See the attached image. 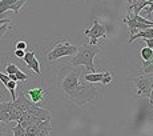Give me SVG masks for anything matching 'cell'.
<instances>
[{"label":"cell","mask_w":153,"mask_h":136,"mask_svg":"<svg viewBox=\"0 0 153 136\" xmlns=\"http://www.w3.org/2000/svg\"><path fill=\"white\" fill-rule=\"evenodd\" d=\"M97 93H99L97 87H96L93 83L85 81L83 78V80L79 83L77 87H76L65 99L71 100V102L75 103L79 107H83V105L92 102V100L97 96Z\"/></svg>","instance_id":"1"},{"label":"cell","mask_w":153,"mask_h":136,"mask_svg":"<svg viewBox=\"0 0 153 136\" xmlns=\"http://www.w3.org/2000/svg\"><path fill=\"white\" fill-rule=\"evenodd\" d=\"M51 120H45V122H42L37 127V132L35 136H51Z\"/></svg>","instance_id":"12"},{"label":"cell","mask_w":153,"mask_h":136,"mask_svg":"<svg viewBox=\"0 0 153 136\" xmlns=\"http://www.w3.org/2000/svg\"><path fill=\"white\" fill-rule=\"evenodd\" d=\"M23 60L25 61V64H27L28 68H31L32 71H33L36 75H42V71H40V63L39 60L36 59V56H35V51H29V52H25L24 58H23Z\"/></svg>","instance_id":"10"},{"label":"cell","mask_w":153,"mask_h":136,"mask_svg":"<svg viewBox=\"0 0 153 136\" xmlns=\"http://www.w3.org/2000/svg\"><path fill=\"white\" fill-rule=\"evenodd\" d=\"M77 51L79 47L69 43V41H57L53 48L47 54V59L49 61H53L60 58H64V56H75Z\"/></svg>","instance_id":"4"},{"label":"cell","mask_w":153,"mask_h":136,"mask_svg":"<svg viewBox=\"0 0 153 136\" xmlns=\"http://www.w3.org/2000/svg\"><path fill=\"white\" fill-rule=\"evenodd\" d=\"M8 23H10V19H0V25L8 24Z\"/></svg>","instance_id":"26"},{"label":"cell","mask_w":153,"mask_h":136,"mask_svg":"<svg viewBox=\"0 0 153 136\" xmlns=\"http://www.w3.org/2000/svg\"><path fill=\"white\" fill-rule=\"evenodd\" d=\"M146 1H152V0H146Z\"/></svg>","instance_id":"28"},{"label":"cell","mask_w":153,"mask_h":136,"mask_svg":"<svg viewBox=\"0 0 153 136\" xmlns=\"http://www.w3.org/2000/svg\"><path fill=\"white\" fill-rule=\"evenodd\" d=\"M84 80L88 83H102L104 85H109L111 81L113 80V73L111 71H105V72H95V73H88L83 76Z\"/></svg>","instance_id":"7"},{"label":"cell","mask_w":153,"mask_h":136,"mask_svg":"<svg viewBox=\"0 0 153 136\" xmlns=\"http://www.w3.org/2000/svg\"><path fill=\"white\" fill-rule=\"evenodd\" d=\"M148 99H149V104H151L152 107H153V88H152V91H151V95H149Z\"/></svg>","instance_id":"25"},{"label":"cell","mask_w":153,"mask_h":136,"mask_svg":"<svg viewBox=\"0 0 153 136\" xmlns=\"http://www.w3.org/2000/svg\"><path fill=\"white\" fill-rule=\"evenodd\" d=\"M152 1H153V0H152Z\"/></svg>","instance_id":"29"},{"label":"cell","mask_w":153,"mask_h":136,"mask_svg":"<svg viewBox=\"0 0 153 136\" xmlns=\"http://www.w3.org/2000/svg\"><path fill=\"white\" fill-rule=\"evenodd\" d=\"M131 7H129V12L132 15H140L141 10H144L145 7H148L152 1H146V0H129Z\"/></svg>","instance_id":"11"},{"label":"cell","mask_w":153,"mask_h":136,"mask_svg":"<svg viewBox=\"0 0 153 136\" xmlns=\"http://www.w3.org/2000/svg\"><path fill=\"white\" fill-rule=\"evenodd\" d=\"M25 55V51H22V49H15V56L19 59H23Z\"/></svg>","instance_id":"23"},{"label":"cell","mask_w":153,"mask_h":136,"mask_svg":"<svg viewBox=\"0 0 153 136\" xmlns=\"http://www.w3.org/2000/svg\"><path fill=\"white\" fill-rule=\"evenodd\" d=\"M28 0H0V17L7 11H13L15 13H19L22 7Z\"/></svg>","instance_id":"8"},{"label":"cell","mask_w":153,"mask_h":136,"mask_svg":"<svg viewBox=\"0 0 153 136\" xmlns=\"http://www.w3.org/2000/svg\"><path fill=\"white\" fill-rule=\"evenodd\" d=\"M17 71H19V67L13 63H10L5 66V72H7V75H15Z\"/></svg>","instance_id":"17"},{"label":"cell","mask_w":153,"mask_h":136,"mask_svg":"<svg viewBox=\"0 0 153 136\" xmlns=\"http://www.w3.org/2000/svg\"><path fill=\"white\" fill-rule=\"evenodd\" d=\"M48 91L45 88H42V87H36V88H31L25 92V96L29 99V102L33 103V104H39L40 102H43L44 97L48 95Z\"/></svg>","instance_id":"9"},{"label":"cell","mask_w":153,"mask_h":136,"mask_svg":"<svg viewBox=\"0 0 153 136\" xmlns=\"http://www.w3.org/2000/svg\"><path fill=\"white\" fill-rule=\"evenodd\" d=\"M37 127L39 124H33V126H29L25 128V136H35L37 132Z\"/></svg>","instance_id":"18"},{"label":"cell","mask_w":153,"mask_h":136,"mask_svg":"<svg viewBox=\"0 0 153 136\" xmlns=\"http://www.w3.org/2000/svg\"><path fill=\"white\" fill-rule=\"evenodd\" d=\"M12 132H13V136H25V129L19 123L12 128Z\"/></svg>","instance_id":"16"},{"label":"cell","mask_w":153,"mask_h":136,"mask_svg":"<svg viewBox=\"0 0 153 136\" xmlns=\"http://www.w3.org/2000/svg\"><path fill=\"white\" fill-rule=\"evenodd\" d=\"M15 76H16L17 81H27L28 80V75H27V73H24L23 71H20V69L15 73Z\"/></svg>","instance_id":"19"},{"label":"cell","mask_w":153,"mask_h":136,"mask_svg":"<svg viewBox=\"0 0 153 136\" xmlns=\"http://www.w3.org/2000/svg\"><path fill=\"white\" fill-rule=\"evenodd\" d=\"M101 52V48L97 46H92V44H84L81 48H79L77 54L73 56L71 66L77 67V66H84L85 69L89 73H95V64H93V59L96 55H99Z\"/></svg>","instance_id":"3"},{"label":"cell","mask_w":153,"mask_h":136,"mask_svg":"<svg viewBox=\"0 0 153 136\" xmlns=\"http://www.w3.org/2000/svg\"><path fill=\"white\" fill-rule=\"evenodd\" d=\"M25 48H27V43L25 41H17L16 43V49H22V51H25Z\"/></svg>","instance_id":"22"},{"label":"cell","mask_w":153,"mask_h":136,"mask_svg":"<svg viewBox=\"0 0 153 136\" xmlns=\"http://www.w3.org/2000/svg\"><path fill=\"white\" fill-rule=\"evenodd\" d=\"M134 83V87L137 90L139 97H149L151 91L153 88V76L151 75H141L139 78L131 79Z\"/></svg>","instance_id":"5"},{"label":"cell","mask_w":153,"mask_h":136,"mask_svg":"<svg viewBox=\"0 0 153 136\" xmlns=\"http://www.w3.org/2000/svg\"><path fill=\"white\" fill-rule=\"evenodd\" d=\"M12 29V27H10L8 24H3L0 25V39H1L3 36H4V34H7L8 31H11Z\"/></svg>","instance_id":"20"},{"label":"cell","mask_w":153,"mask_h":136,"mask_svg":"<svg viewBox=\"0 0 153 136\" xmlns=\"http://www.w3.org/2000/svg\"><path fill=\"white\" fill-rule=\"evenodd\" d=\"M145 44H146L145 47H148V48L153 49V39H146L145 40Z\"/></svg>","instance_id":"24"},{"label":"cell","mask_w":153,"mask_h":136,"mask_svg":"<svg viewBox=\"0 0 153 136\" xmlns=\"http://www.w3.org/2000/svg\"><path fill=\"white\" fill-rule=\"evenodd\" d=\"M84 34H85V36L89 37V40H91L89 44L96 46V44H97V40L100 39V37H107V29H105V27L99 22L97 19H95L93 20L92 27L85 29Z\"/></svg>","instance_id":"6"},{"label":"cell","mask_w":153,"mask_h":136,"mask_svg":"<svg viewBox=\"0 0 153 136\" xmlns=\"http://www.w3.org/2000/svg\"><path fill=\"white\" fill-rule=\"evenodd\" d=\"M81 69L77 67L68 66L64 67L60 71L57 80V87L60 88V91L64 93V96H68L73 90L79 85V83L81 81Z\"/></svg>","instance_id":"2"},{"label":"cell","mask_w":153,"mask_h":136,"mask_svg":"<svg viewBox=\"0 0 153 136\" xmlns=\"http://www.w3.org/2000/svg\"><path fill=\"white\" fill-rule=\"evenodd\" d=\"M0 81H1L4 85H7V83L10 81V76L5 75V73H3V72H0Z\"/></svg>","instance_id":"21"},{"label":"cell","mask_w":153,"mask_h":136,"mask_svg":"<svg viewBox=\"0 0 153 136\" xmlns=\"http://www.w3.org/2000/svg\"><path fill=\"white\" fill-rule=\"evenodd\" d=\"M0 123H10V120L5 119V117H3V116H0Z\"/></svg>","instance_id":"27"},{"label":"cell","mask_w":153,"mask_h":136,"mask_svg":"<svg viewBox=\"0 0 153 136\" xmlns=\"http://www.w3.org/2000/svg\"><path fill=\"white\" fill-rule=\"evenodd\" d=\"M137 39H144V40L153 39V28L145 29V31H140L134 35H131V37H129V43H133V41L137 40Z\"/></svg>","instance_id":"13"},{"label":"cell","mask_w":153,"mask_h":136,"mask_svg":"<svg viewBox=\"0 0 153 136\" xmlns=\"http://www.w3.org/2000/svg\"><path fill=\"white\" fill-rule=\"evenodd\" d=\"M140 55H141V59H143V61H148L149 59L152 58V55H153V49L148 48V47H144V48H141Z\"/></svg>","instance_id":"15"},{"label":"cell","mask_w":153,"mask_h":136,"mask_svg":"<svg viewBox=\"0 0 153 136\" xmlns=\"http://www.w3.org/2000/svg\"><path fill=\"white\" fill-rule=\"evenodd\" d=\"M5 88H7L8 91H10V93H11V97H12V102L13 100H16V87H17V83L16 81H12V80H10L7 83V85H4Z\"/></svg>","instance_id":"14"}]
</instances>
